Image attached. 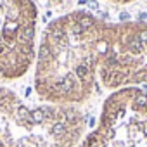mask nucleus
I'll list each match as a JSON object with an SVG mask.
<instances>
[{"mask_svg":"<svg viewBox=\"0 0 147 147\" xmlns=\"http://www.w3.org/2000/svg\"><path fill=\"white\" fill-rule=\"evenodd\" d=\"M113 30L114 24L82 11L54 19L43 30L36 54L35 90L38 97L59 106H80L88 100Z\"/></svg>","mask_w":147,"mask_h":147,"instance_id":"nucleus-1","label":"nucleus"},{"mask_svg":"<svg viewBox=\"0 0 147 147\" xmlns=\"http://www.w3.org/2000/svg\"><path fill=\"white\" fill-rule=\"evenodd\" d=\"M83 131L78 106L28 104L0 87V147H78Z\"/></svg>","mask_w":147,"mask_h":147,"instance_id":"nucleus-2","label":"nucleus"},{"mask_svg":"<svg viewBox=\"0 0 147 147\" xmlns=\"http://www.w3.org/2000/svg\"><path fill=\"white\" fill-rule=\"evenodd\" d=\"M78 147H147V92L138 87L114 90Z\"/></svg>","mask_w":147,"mask_h":147,"instance_id":"nucleus-3","label":"nucleus"},{"mask_svg":"<svg viewBox=\"0 0 147 147\" xmlns=\"http://www.w3.org/2000/svg\"><path fill=\"white\" fill-rule=\"evenodd\" d=\"M36 24L33 0H0V82L21 78L35 62Z\"/></svg>","mask_w":147,"mask_h":147,"instance_id":"nucleus-4","label":"nucleus"},{"mask_svg":"<svg viewBox=\"0 0 147 147\" xmlns=\"http://www.w3.org/2000/svg\"><path fill=\"white\" fill-rule=\"evenodd\" d=\"M106 88L147 87V23L114 24L113 38L99 67Z\"/></svg>","mask_w":147,"mask_h":147,"instance_id":"nucleus-5","label":"nucleus"},{"mask_svg":"<svg viewBox=\"0 0 147 147\" xmlns=\"http://www.w3.org/2000/svg\"><path fill=\"white\" fill-rule=\"evenodd\" d=\"M40 2H43L50 9H67L73 5L75 0H40Z\"/></svg>","mask_w":147,"mask_h":147,"instance_id":"nucleus-6","label":"nucleus"},{"mask_svg":"<svg viewBox=\"0 0 147 147\" xmlns=\"http://www.w3.org/2000/svg\"><path fill=\"white\" fill-rule=\"evenodd\" d=\"M109 2H113V4H118V5H126V4H131V2H135V0H109Z\"/></svg>","mask_w":147,"mask_h":147,"instance_id":"nucleus-7","label":"nucleus"}]
</instances>
